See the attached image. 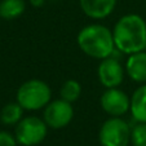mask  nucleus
Masks as SVG:
<instances>
[{"instance_id": "nucleus-15", "label": "nucleus", "mask_w": 146, "mask_h": 146, "mask_svg": "<svg viewBox=\"0 0 146 146\" xmlns=\"http://www.w3.org/2000/svg\"><path fill=\"white\" fill-rule=\"evenodd\" d=\"M131 143L132 146H146V123L136 121L131 128Z\"/></svg>"}, {"instance_id": "nucleus-5", "label": "nucleus", "mask_w": 146, "mask_h": 146, "mask_svg": "<svg viewBox=\"0 0 146 146\" xmlns=\"http://www.w3.org/2000/svg\"><path fill=\"white\" fill-rule=\"evenodd\" d=\"M131 128L121 116H110L100 128V143L101 146H128L131 143Z\"/></svg>"}, {"instance_id": "nucleus-13", "label": "nucleus", "mask_w": 146, "mask_h": 146, "mask_svg": "<svg viewBox=\"0 0 146 146\" xmlns=\"http://www.w3.org/2000/svg\"><path fill=\"white\" fill-rule=\"evenodd\" d=\"M26 11L25 0H0V18L16 19Z\"/></svg>"}, {"instance_id": "nucleus-16", "label": "nucleus", "mask_w": 146, "mask_h": 146, "mask_svg": "<svg viewBox=\"0 0 146 146\" xmlns=\"http://www.w3.org/2000/svg\"><path fill=\"white\" fill-rule=\"evenodd\" d=\"M17 138L8 131H0V146H17Z\"/></svg>"}, {"instance_id": "nucleus-7", "label": "nucleus", "mask_w": 146, "mask_h": 146, "mask_svg": "<svg viewBox=\"0 0 146 146\" xmlns=\"http://www.w3.org/2000/svg\"><path fill=\"white\" fill-rule=\"evenodd\" d=\"M102 110L110 116H123L129 111L131 97L119 87L106 88L100 98Z\"/></svg>"}, {"instance_id": "nucleus-10", "label": "nucleus", "mask_w": 146, "mask_h": 146, "mask_svg": "<svg viewBox=\"0 0 146 146\" xmlns=\"http://www.w3.org/2000/svg\"><path fill=\"white\" fill-rule=\"evenodd\" d=\"M125 74L138 84L146 83V50L136 52L128 56L125 61Z\"/></svg>"}, {"instance_id": "nucleus-2", "label": "nucleus", "mask_w": 146, "mask_h": 146, "mask_svg": "<svg viewBox=\"0 0 146 146\" xmlns=\"http://www.w3.org/2000/svg\"><path fill=\"white\" fill-rule=\"evenodd\" d=\"M76 41L80 50L94 60L101 61L108 58L116 50L113 30L101 23H91L84 26L78 34Z\"/></svg>"}, {"instance_id": "nucleus-17", "label": "nucleus", "mask_w": 146, "mask_h": 146, "mask_svg": "<svg viewBox=\"0 0 146 146\" xmlns=\"http://www.w3.org/2000/svg\"><path fill=\"white\" fill-rule=\"evenodd\" d=\"M30 1V4L33 7H36V8H39V7H43L45 3V0H29Z\"/></svg>"}, {"instance_id": "nucleus-14", "label": "nucleus", "mask_w": 146, "mask_h": 146, "mask_svg": "<svg viewBox=\"0 0 146 146\" xmlns=\"http://www.w3.org/2000/svg\"><path fill=\"white\" fill-rule=\"evenodd\" d=\"M80 94H82V86H80V83L78 80L69 79L61 86L60 98L65 100V101L70 102V104L79 100Z\"/></svg>"}, {"instance_id": "nucleus-6", "label": "nucleus", "mask_w": 146, "mask_h": 146, "mask_svg": "<svg viewBox=\"0 0 146 146\" xmlns=\"http://www.w3.org/2000/svg\"><path fill=\"white\" fill-rule=\"evenodd\" d=\"M43 110V119L52 129H61L67 127L74 118L72 104L62 98L50 101Z\"/></svg>"}, {"instance_id": "nucleus-3", "label": "nucleus", "mask_w": 146, "mask_h": 146, "mask_svg": "<svg viewBox=\"0 0 146 146\" xmlns=\"http://www.w3.org/2000/svg\"><path fill=\"white\" fill-rule=\"evenodd\" d=\"M16 101L26 111H38L52 101V91L43 80L30 79L22 83L17 89Z\"/></svg>"}, {"instance_id": "nucleus-11", "label": "nucleus", "mask_w": 146, "mask_h": 146, "mask_svg": "<svg viewBox=\"0 0 146 146\" xmlns=\"http://www.w3.org/2000/svg\"><path fill=\"white\" fill-rule=\"evenodd\" d=\"M129 113L136 121L146 123V83L133 91L131 96Z\"/></svg>"}, {"instance_id": "nucleus-12", "label": "nucleus", "mask_w": 146, "mask_h": 146, "mask_svg": "<svg viewBox=\"0 0 146 146\" xmlns=\"http://www.w3.org/2000/svg\"><path fill=\"white\" fill-rule=\"evenodd\" d=\"M23 113H25V109L17 101L8 102L7 105L3 106V109L0 111V121L8 127H11V125L16 127L21 121V119L23 118Z\"/></svg>"}, {"instance_id": "nucleus-8", "label": "nucleus", "mask_w": 146, "mask_h": 146, "mask_svg": "<svg viewBox=\"0 0 146 146\" xmlns=\"http://www.w3.org/2000/svg\"><path fill=\"white\" fill-rule=\"evenodd\" d=\"M124 75H125V69L114 56L101 60L97 67V76L101 86L105 88L120 87L124 80Z\"/></svg>"}, {"instance_id": "nucleus-4", "label": "nucleus", "mask_w": 146, "mask_h": 146, "mask_svg": "<svg viewBox=\"0 0 146 146\" xmlns=\"http://www.w3.org/2000/svg\"><path fill=\"white\" fill-rule=\"evenodd\" d=\"M48 125L44 119L36 115L23 116L14 128V136L21 146H36L45 140Z\"/></svg>"}, {"instance_id": "nucleus-9", "label": "nucleus", "mask_w": 146, "mask_h": 146, "mask_svg": "<svg viewBox=\"0 0 146 146\" xmlns=\"http://www.w3.org/2000/svg\"><path fill=\"white\" fill-rule=\"evenodd\" d=\"M118 0H79L83 13L91 19H104L114 12Z\"/></svg>"}, {"instance_id": "nucleus-1", "label": "nucleus", "mask_w": 146, "mask_h": 146, "mask_svg": "<svg viewBox=\"0 0 146 146\" xmlns=\"http://www.w3.org/2000/svg\"><path fill=\"white\" fill-rule=\"evenodd\" d=\"M115 48L124 54L146 50V21L136 13L121 16L113 29Z\"/></svg>"}]
</instances>
